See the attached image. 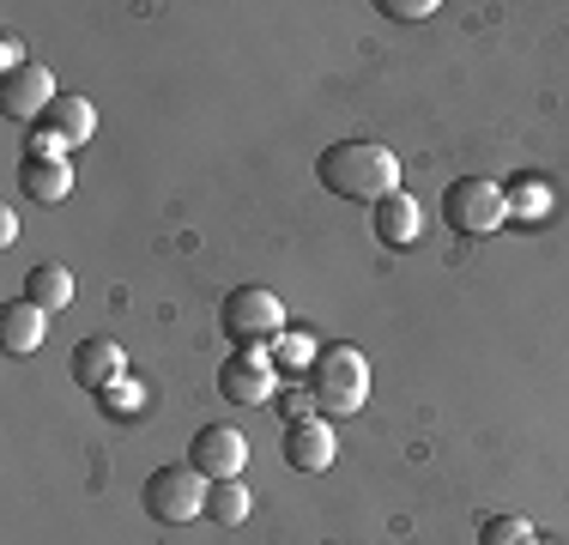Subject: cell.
Listing matches in <instances>:
<instances>
[{
	"label": "cell",
	"instance_id": "cell-1",
	"mask_svg": "<svg viewBox=\"0 0 569 545\" xmlns=\"http://www.w3.org/2000/svg\"><path fill=\"white\" fill-rule=\"evenodd\" d=\"M316 182L340 200H358V207H382L400 188V158L388 152L382 140H333L328 152L316 158Z\"/></svg>",
	"mask_w": 569,
	"mask_h": 545
},
{
	"label": "cell",
	"instance_id": "cell-2",
	"mask_svg": "<svg viewBox=\"0 0 569 545\" xmlns=\"http://www.w3.org/2000/svg\"><path fill=\"white\" fill-rule=\"evenodd\" d=\"M309 394H316L321 418L358 413V406L370 400V358H363L358 346H328L316 358V370H309Z\"/></svg>",
	"mask_w": 569,
	"mask_h": 545
},
{
	"label": "cell",
	"instance_id": "cell-3",
	"mask_svg": "<svg viewBox=\"0 0 569 545\" xmlns=\"http://www.w3.org/2000/svg\"><path fill=\"white\" fill-rule=\"evenodd\" d=\"M442 218L455 237H491L497 225H509V195L491 176H455L442 188Z\"/></svg>",
	"mask_w": 569,
	"mask_h": 545
},
{
	"label": "cell",
	"instance_id": "cell-4",
	"mask_svg": "<svg viewBox=\"0 0 569 545\" xmlns=\"http://www.w3.org/2000/svg\"><path fill=\"white\" fill-rule=\"evenodd\" d=\"M207 490H212V485L200 479L188 460H170V467L146 473L140 503H146V515H152V522L182 527V522H194V515H207Z\"/></svg>",
	"mask_w": 569,
	"mask_h": 545
},
{
	"label": "cell",
	"instance_id": "cell-5",
	"mask_svg": "<svg viewBox=\"0 0 569 545\" xmlns=\"http://www.w3.org/2000/svg\"><path fill=\"white\" fill-rule=\"evenodd\" d=\"M219 321H224V334L237 339L242 351L273 346V339L284 334V304H279V291H267V285H237V291L224 297Z\"/></svg>",
	"mask_w": 569,
	"mask_h": 545
},
{
	"label": "cell",
	"instance_id": "cell-6",
	"mask_svg": "<svg viewBox=\"0 0 569 545\" xmlns=\"http://www.w3.org/2000/svg\"><path fill=\"white\" fill-rule=\"evenodd\" d=\"M91 128H98V109L86 98H56L43 109V121L31 128V140H24V158H61L73 146H86Z\"/></svg>",
	"mask_w": 569,
	"mask_h": 545
},
{
	"label": "cell",
	"instance_id": "cell-7",
	"mask_svg": "<svg viewBox=\"0 0 569 545\" xmlns=\"http://www.w3.org/2000/svg\"><path fill=\"white\" fill-rule=\"evenodd\" d=\"M273 388H279V364H273V351H261V346L230 351L219 364V394L230 406H267Z\"/></svg>",
	"mask_w": 569,
	"mask_h": 545
},
{
	"label": "cell",
	"instance_id": "cell-8",
	"mask_svg": "<svg viewBox=\"0 0 569 545\" xmlns=\"http://www.w3.org/2000/svg\"><path fill=\"white\" fill-rule=\"evenodd\" d=\"M242 460H249V443H242V430H230V425H200L194 443H188V467H194L207 485L237 479Z\"/></svg>",
	"mask_w": 569,
	"mask_h": 545
},
{
	"label": "cell",
	"instance_id": "cell-9",
	"mask_svg": "<svg viewBox=\"0 0 569 545\" xmlns=\"http://www.w3.org/2000/svg\"><path fill=\"white\" fill-rule=\"evenodd\" d=\"M61 91H56V73H49L43 61H24V67H12L7 79H0V109H7L12 121H43V109L56 103Z\"/></svg>",
	"mask_w": 569,
	"mask_h": 545
},
{
	"label": "cell",
	"instance_id": "cell-10",
	"mask_svg": "<svg viewBox=\"0 0 569 545\" xmlns=\"http://www.w3.org/2000/svg\"><path fill=\"white\" fill-rule=\"evenodd\" d=\"M279 455H284V467H297V473H328L333 455H340V443H333L328 418L316 413V418H297V425L279 430Z\"/></svg>",
	"mask_w": 569,
	"mask_h": 545
},
{
	"label": "cell",
	"instance_id": "cell-11",
	"mask_svg": "<svg viewBox=\"0 0 569 545\" xmlns=\"http://www.w3.org/2000/svg\"><path fill=\"white\" fill-rule=\"evenodd\" d=\"M121 376H128V351H121L116 339H79V346H73V382H79V388L103 394Z\"/></svg>",
	"mask_w": 569,
	"mask_h": 545
},
{
	"label": "cell",
	"instance_id": "cell-12",
	"mask_svg": "<svg viewBox=\"0 0 569 545\" xmlns=\"http://www.w3.org/2000/svg\"><path fill=\"white\" fill-rule=\"evenodd\" d=\"M19 195L37 207H61L73 195V164L67 158H24L19 164Z\"/></svg>",
	"mask_w": 569,
	"mask_h": 545
},
{
	"label": "cell",
	"instance_id": "cell-13",
	"mask_svg": "<svg viewBox=\"0 0 569 545\" xmlns=\"http://www.w3.org/2000/svg\"><path fill=\"white\" fill-rule=\"evenodd\" d=\"M43 334H49V316L37 304H7V316H0V351L7 358H31L37 346H43Z\"/></svg>",
	"mask_w": 569,
	"mask_h": 545
},
{
	"label": "cell",
	"instance_id": "cell-14",
	"mask_svg": "<svg viewBox=\"0 0 569 545\" xmlns=\"http://www.w3.org/2000/svg\"><path fill=\"white\" fill-rule=\"evenodd\" d=\"M418 230H425V200H412L395 188V195L376 207V237H382L388 249H406V242H418Z\"/></svg>",
	"mask_w": 569,
	"mask_h": 545
},
{
	"label": "cell",
	"instance_id": "cell-15",
	"mask_svg": "<svg viewBox=\"0 0 569 545\" xmlns=\"http://www.w3.org/2000/svg\"><path fill=\"white\" fill-rule=\"evenodd\" d=\"M24 304H37L43 316H56V309L73 304V272L56 267V261H37L24 272Z\"/></svg>",
	"mask_w": 569,
	"mask_h": 545
},
{
	"label": "cell",
	"instance_id": "cell-16",
	"mask_svg": "<svg viewBox=\"0 0 569 545\" xmlns=\"http://www.w3.org/2000/svg\"><path fill=\"white\" fill-rule=\"evenodd\" d=\"M249 509H254V497H249V485H242V479H219L207 490V515L219 527H242V522H249Z\"/></svg>",
	"mask_w": 569,
	"mask_h": 545
},
{
	"label": "cell",
	"instance_id": "cell-17",
	"mask_svg": "<svg viewBox=\"0 0 569 545\" xmlns=\"http://www.w3.org/2000/svg\"><path fill=\"white\" fill-rule=\"evenodd\" d=\"M98 406H103V418H146V388L133 376H121L98 394Z\"/></svg>",
	"mask_w": 569,
	"mask_h": 545
},
{
	"label": "cell",
	"instance_id": "cell-18",
	"mask_svg": "<svg viewBox=\"0 0 569 545\" xmlns=\"http://www.w3.org/2000/svg\"><path fill=\"white\" fill-rule=\"evenodd\" d=\"M316 358H321V346L309 334H297V327H284V334L273 339V364H279V370H316Z\"/></svg>",
	"mask_w": 569,
	"mask_h": 545
},
{
	"label": "cell",
	"instance_id": "cell-19",
	"mask_svg": "<svg viewBox=\"0 0 569 545\" xmlns=\"http://www.w3.org/2000/svg\"><path fill=\"white\" fill-rule=\"evenodd\" d=\"M479 545H539V539H533V527H527L521 515H485Z\"/></svg>",
	"mask_w": 569,
	"mask_h": 545
},
{
	"label": "cell",
	"instance_id": "cell-20",
	"mask_svg": "<svg viewBox=\"0 0 569 545\" xmlns=\"http://www.w3.org/2000/svg\"><path fill=\"white\" fill-rule=\"evenodd\" d=\"M503 195H509V218H546L551 212V188L533 182V176L515 182V188H503Z\"/></svg>",
	"mask_w": 569,
	"mask_h": 545
},
{
	"label": "cell",
	"instance_id": "cell-21",
	"mask_svg": "<svg viewBox=\"0 0 569 545\" xmlns=\"http://www.w3.org/2000/svg\"><path fill=\"white\" fill-rule=\"evenodd\" d=\"M279 418H284V425H297V418H316L321 413V406H316V394H309V388H279Z\"/></svg>",
	"mask_w": 569,
	"mask_h": 545
},
{
	"label": "cell",
	"instance_id": "cell-22",
	"mask_svg": "<svg viewBox=\"0 0 569 545\" xmlns=\"http://www.w3.org/2000/svg\"><path fill=\"white\" fill-rule=\"evenodd\" d=\"M376 12H388V19H400V24H418V19L437 12V0H382Z\"/></svg>",
	"mask_w": 569,
	"mask_h": 545
},
{
	"label": "cell",
	"instance_id": "cell-23",
	"mask_svg": "<svg viewBox=\"0 0 569 545\" xmlns=\"http://www.w3.org/2000/svg\"><path fill=\"white\" fill-rule=\"evenodd\" d=\"M0 61H7V73H12V67H24V49L7 37V43H0Z\"/></svg>",
	"mask_w": 569,
	"mask_h": 545
}]
</instances>
